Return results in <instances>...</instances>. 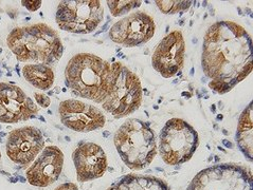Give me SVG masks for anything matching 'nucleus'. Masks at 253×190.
<instances>
[{"label":"nucleus","instance_id":"obj_14","mask_svg":"<svg viewBox=\"0 0 253 190\" xmlns=\"http://www.w3.org/2000/svg\"><path fill=\"white\" fill-rule=\"evenodd\" d=\"M64 166V153L56 146L44 148L26 172L27 181L36 187H48L57 181Z\"/></svg>","mask_w":253,"mask_h":190},{"label":"nucleus","instance_id":"obj_9","mask_svg":"<svg viewBox=\"0 0 253 190\" xmlns=\"http://www.w3.org/2000/svg\"><path fill=\"white\" fill-rule=\"evenodd\" d=\"M156 30L155 21L145 12H136L122 18L110 28L109 37L124 47L133 48L153 38Z\"/></svg>","mask_w":253,"mask_h":190},{"label":"nucleus","instance_id":"obj_15","mask_svg":"<svg viewBox=\"0 0 253 190\" xmlns=\"http://www.w3.org/2000/svg\"><path fill=\"white\" fill-rule=\"evenodd\" d=\"M72 159L77 170L78 181L89 182L103 177L107 169V157L101 146L83 143L73 151Z\"/></svg>","mask_w":253,"mask_h":190},{"label":"nucleus","instance_id":"obj_22","mask_svg":"<svg viewBox=\"0 0 253 190\" xmlns=\"http://www.w3.org/2000/svg\"><path fill=\"white\" fill-rule=\"evenodd\" d=\"M22 5L26 6V8L30 12H34L36 10H39L42 6V1L41 0H37V1H22Z\"/></svg>","mask_w":253,"mask_h":190},{"label":"nucleus","instance_id":"obj_7","mask_svg":"<svg viewBox=\"0 0 253 190\" xmlns=\"http://www.w3.org/2000/svg\"><path fill=\"white\" fill-rule=\"evenodd\" d=\"M187 190H253L249 168L237 164H217L198 172Z\"/></svg>","mask_w":253,"mask_h":190},{"label":"nucleus","instance_id":"obj_24","mask_svg":"<svg viewBox=\"0 0 253 190\" xmlns=\"http://www.w3.org/2000/svg\"><path fill=\"white\" fill-rule=\"evenodd\" d=\"M0 158H1V152H0Z\"/></svg>","mask_w":253,"mask_h":190},{"label":"nucleus","instance_id":"obj_11","mask_svg":"<svg viewBox=\"0 0 253 190\" xmlns=\"http://www.w3.org/2000/svg\"><path fill=\"white\" fill-rule=\"evenodd\" d=\"M58 114L63 125L77 132H90L104 127L105 115L100 109L77 99H66L59 104Z\"/></svg>","mask_w":253,"mask_h":190},{"label":"nucleus","instance_id":"obj_2","mask_svg":"<svg viewBox=\"0 0 253 190\" xmlns=\"http://www.w3.org/2000/svg\"><path fill=\"white\" fill-rule=\"evenodd\" d=\"M113 80L111 64L90 53L74 55L65 69V84L74 95L102 104Z\"/></svg>","mask_w":253,"mask_h":190},{"label":"nucleus","instance_id":"obj_4","mask_svg":"<svg viewBox=\"0 0 253 190\" xmlns=\"http://www.w3.org/2000/svg\"><path fill=\"white\" fill-rule=\"evenodd\" d=\"M115 146L124 164L131 170L148 167L157 153L154 130L150 124L138 119H129L115 134Z\"/></svg>","mask_w":253,"mask_h":190},{"label":"nucleus","instance_id":"obj_23","mask_svg":"<svg viewBox=\"0 0 253 190\" xmlns=\"http://www.w3.org/2000/svg\"><path fill=\"white\" fill-rule=\"evenodd\" d=\"M54 190H79L78 186L73 183H64V184L57 186Z\"/></svg>","mask_w":253,"mask_h":190},{"label":"nucleus","instance_id":"obj_16","mask_svg":"<svg viewBox=\"0 0 253 190\" xmlns=\"http://www.w3.org/2000/svg\"><path fill=\"white\" fill-rule=\"evenodd\" d=\"M107 190H170L166 181L152 175L127 174Z\"/></svg>","mask_w":253,"mask_h":190},{"label":"nucleus","instance_id":"obj_3","mask_svg":"<svg viewBox=\"0 0 253 190\" xmlns=\"http://www.w3.org/2000/svg\"><path fill=\"white\" fill-rule=\"evenodd\" d=\"M7 47L20 63H55L61 60L64 47L58 33L46 24L15 28L6 38Z\"/></svg>","mask_w":253,"mask_h":190},{"label":"nucleus","instance_id":"obj_20","mask_svg":"<svg viewBox=\"0 0 253 190\" xmlns=\"http://www.w3.org/2000/svg\"><path fill=\"white\" fill-rule=\"evenodd\" d=\"M160 11L165 14H176L182 11L188 10L192 1H165V0H158L156 1Z\"/></svg>","mask_w":253,"mask_h":190},{"label":"nucleus","instance_id":"obj_13","mask_svg":"<svg viewBox=\"0 0 253 190\" xmlns=\"http://www.w3.org/2000/svg\"><path fill=\"white\" fill-rule=\"evenodd\" d=\"M39 107L19 87L0 83V123L16 124L35 118Z\"/></svg>","mask_w":253,"mask_h":190},{"label":"nucleus","instance_id":"obj_1","mask_svg":"<svg viewBox=\"0 0 253 190\" xmlns=\"http://www.w3.org/2000/svg\"><path fill=\"white\" fill-rule=\"evenodd\" d=\"M202 67L216 93L243 82L252 71V39L246 29L228 20L213 24L204 38Z\"/></svg>","mask_w":253,"mask_h":190},{"label":"nucleus","instance_id":"obj_12","mask_svg":"<svg viewBox=\"0 0 253 190\" xmlns=\"http://www.w3.org/2000/svg\"><path fill=\"white\" fill-rule=\"evenodd\" d=\"M184 56L185 42L183 35L178 30L173 31L156 47L152 56L153 68L163 77H173L183 68Z\"/></svg>","mask_w":253,"mask_h":190},{"label":"nucleus","instance_id":"obj_18","mask_svg":"<svg viewBox=\"0 0 253 190\" xmlns=\"http://www.w3.org/2000/svg\"><path fill=\"white\" fill-rule=\"evenodd\" d=\"M22 76L37 89L47 91L54 84V72L43 63H28L22 68Z\"/></svg>","mask_w":253,"mask_h":190},{"label":"nucleus","instance_id":"obj_10","mask_svg":"<svg viewBox=\"0 0 253 190\" xmlns=\"http://www.w3.org/2000/svg\"><path fill=\"white\" fill-rule=\"evenodd\" d=\"M44 147L42 132L36 127L27 126L13 130L7 136L5 151L15 164L28 166Z\"/></svg>","mask_w":253,"mask_h":190},{"label":"nucleus","instance_id":"obj_21","mask_svg":"<svg viewBox=\"0 0 253 190\" xmlns=\"http://www.w3.org/2000/svg\"><path fill=\"white\" fill-rule=\"evenodd\" d=\"M34 97L36 103L39 104V106L42 107V108H48L51 104V99L50 97H48L47 95H44L42 93H34Z\"/></svg>","mask_w":253,"mask_h":190},{"label":"nucleus","instance_id":"obj_6","mask_svg":"<svg viewBox=\"0 0 253 190\" xmlns=\"http://www.w3.org/2000/svg\"><path fill=\"white\" fill-rule=\"evenodd\" d=\"M159 138L161 158L163 162L170 166L188 162L199 145V136L195 128L181 119L168 121Z\"/></svg>","mask_w":253,"mask_h":190},{"label":"nucleus","instance_id":"obj_17","mask_svg":"<svg viewBox=\"0 0 253 190\" xmlns=\"http://www.w3.org/2000/svg\"><path fill=\"white\" fill-rule=\"evenodd\" d=\"M236 142L241 151L249 160H252L253 150V125H252V103L242 112L236 131Z\"/></svg>","mask_w":253,"mask_h":190},{"label":"nucleus","instance_id":"obj_19","mask_svg":"<svg viewBox=\"0 0 253 190\" xmlns=\"http://www.w3.org/2000/svg\"><path fill=\"white\" fill-rule=\"evenodd\" d=\"M108 8L110 10L111 15L118 17V16H122L125 13H128L132 9L139 8L141 5V1H136V0H132V1H127V0H117V1H114V0H108L107 1Z\"/></svg>","mask_w":253,"mask_h":190},{"label":"nucleus","instance_id":"obj_5","mask_svg":"<svg viewBox=\"0 0 253 190\" xmlns=\"http://www.w3.org/2000/svg\"><path fill=\"white\" fill-rule=\"evenodd\" d=\"M113 80L102 107L115 119H123L137 111L142 104V86L139 77L121 63H111Z\"/></svg>","mask_w":253,"mask_h":190},{"label":"nucleus","instance_id":"obj_8","mask_svg":"<svg viewBox=\"0 0 253 190\" xmlns=\"http://www.w3.org/2000/svg\"><path fill=\"white\" fill-rule=\"evenodd\" d=\"M104 18V9L98 0H65L59 2L56 24L59 29L74 34L92 33Z\"/></svg>","mask_w":253,"mask_h":190}]
</instances>
